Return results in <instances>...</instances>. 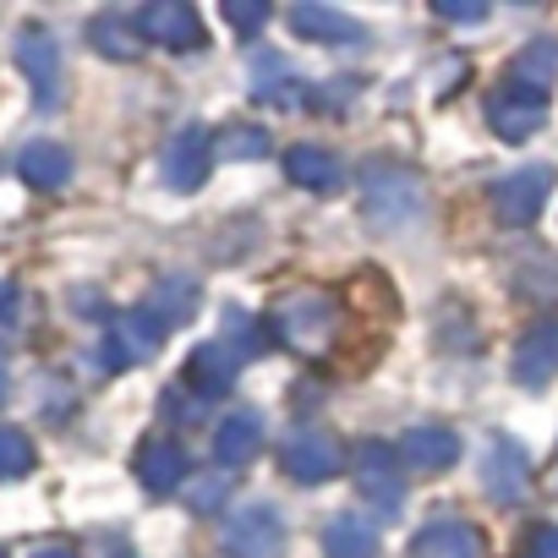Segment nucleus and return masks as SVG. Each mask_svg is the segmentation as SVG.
<instances>
[{
	"mask_svg": "<svg viewBox=\"0 0 558 558\" xmlns=\"http://www.w3.org/2000/svg\"><path fill=\"white\" fill-rule=\"evenodd\" d=\"M268 324H274L279 345H291L302 356H324L340 340V302L324 296V291H296V296H286V307Z\"/></svg>",
	"mask_w": 558,
	"mask_h": 558,
	"instance_id": "1",
	"label": "nucleus"
},
{
	"mask_svg": "<svg viewBox=\"0 0 558 558\" xmlns=\"http://www.w3.org/2000/svg\"><path fill=\"white\" fill-rule=\"evenodd\" d=\"M345 465H351V476H356V493H362L378 514H400V504H405V465H400L395 444L362 438Z\"/></svg>",
	"mask_w": 558,
	"mask_h": 558,
	"instance_id": "2",
	"label": "nucleus"
},
{
	"mask_svg": "<svg viewBox=\"0 0 558 558\" xmlns=\"http://www.w3.org/2000/svg\"><path fill=\"white\" fill-rule=\"evenodd\" d=\"M362 203H367V219L378 230L411 225L422 214V181L400 165H367L362 170Z\"/></svg>",
	"mask_w": 558,
	"mask_h": 558,
	"instance_id": "3",
	"label": "nucleus"
},
{
	"mask_svg": "<svg viewBox=\"0 0 558 558\" xmlns=\"http://www.w3.org/2000/svg\"><path fill=\"white\" fill-rule=\"evenodd\" d=\"M132 28L143 34V45H159V50H203L208 45V28L186 0H148V7H137Z\"/></svg>",
	"mask_w": 558,
	"mask_h": 558,
	"instance_id": "4",
	"label": "nucleus"
},
{
	"mask_svg": "<svg viewBox=\"0 0 558 558\" xmlns=\"http://www.w3.org/2000/svg\"><path fill=\"white\" fill-rule=\"evenodd\" d=\"M279 465H286V476L302 482V487H324V482H335V476L345 471V449H340L335 433L302 427V433H291V444H286V454H279Z\"/></svg>",
	"mask_w": 558,
	"mask_h": 558,
	"instance_id": "5",
	"label": "nucleus"
},
{
	"mask_svg": "<svg viewBox=\"0 0 558 558\" xmlns=\"http://www.w3.org/2000/svg\"><path fill=\"white\" fill-rule=\"evenodd\" d=\"M225 558H286V520L274 504H246L225 525Z\"/></svg>",
	"mask_w": 558,
	"mask_h": 558,
	"instance_id": "6",
	"label": "nucleus"
},
{
	"mask_svg": "<svg viewBox=\"0 0 558 558\" xmlns=\"http://www.w3.org/2000/svg\"><path fill=\"white\" fill-rule=\"evenodd\" d=\"M17 66L34 88V105L39 110H56L61 105V45L50 28H23L17 34Z\"/></svg>",
	"mask_w": 558,
	"mask_h": 558,
	"instance_id": "7",
	"label": "nucleus"
},
{
	"mask_svg": "<svg viewBox=\"0 0 558 558\" xmlns=\"http://www.w3.org/2000/svg\"><path fill=\"white\" fill-rule=\"evenodd\" d=\"M547 192H553V170H547V165H525V170L504 175V181L493 186V214H498V225H531V219L542 214Z\"/></svg>",
	"mask_w": 558,
	"mask_h": 558,
	"instance_id": "8",
	"label": "nucleus"
},
{
	"mask_svg": "<svg viewBox=\"0 0 558 558\" xmlns=\"http://www.w3.org/2000/svg\"><path fill=\"white\" fill-rule=\"evenodd\" d=\"M487 121H493V132H498L504 143H525V137H536L542 121H547V94H531V88L509 83V88H498V94L487 99Z\"/></svg>",
	"mask_w": 558,
	"mask_h": 558,
	"instance_id": "9",
	"label": "nucleus"
},
{
	"mask_svg": "<svg viewBox=\"0 0 558 558\" xmlns=\"http://www.w3.org/2000/svg\"><path fill=\"white\" fill-rule=\"evenodd\" d=\"M241 351L219 335V340H208V345H197L192 356H186V389L197 395V400H219V395H230V384H235V373H241Z\"/></svg>",
	"mask_w": 558,
	"mask_h": 558,
	"instance_id": "10",
	"label": "nucleus"
},
{
	"mask_svg": "<svg viewBox=\"0 0 558 558\" xmlns=\"http://www.w3.org/2000/svg\"><path fill=\"white\" fill-rule=\"evenodd\" d=\"M208 165H214V132L208 126H181L165 148V181L175 192H197L208 181Z\"/></svg>",
	"mask_w": 558,
	"mask_h": 558,
	"instance_id": "11",
	"label": "nucleus"
},
{
	"mask_svg": "<svg viewBox=\"0 0 558 558\" xmlns=\"http://www.w3.org/2000/svg\"><path fill=\"white\" fill-rule=\"evenodd\" d=\"M159 345H165V329L137 307V313H126V318L110 324V335H105V367H143V362L159 356Z\"/></svg>",
	"mask_w": 558,
	"mask_h": 558,
	"instance_id": "12",
	"label": "nucleus"
},
{
	"mask_svg": "<svg viewBox=\"0 0 558 558\" xmlns=\"http://www.w3.org/2000/svg\"><path fill=\"white\" fill-rule=\"evenodd\" d=\"M553 378H558V318H542L514 345V384L520 389H547Z\"/></svg>",
	"mask_w": 558,
	"mask_h": 558,
	"instance_id": "13",
	"label": "nucleus"
},
{
	"mask_svg": "<svg viewBox=\"0 0 558 558\" xmlns=\"http://www.w3.org/2000/svg\"><path fill=\"white\" fill-rule=\"evenodd\" d=\"M525 482H531V460L514 438H493L487 444V460H482V487L487 498L498 504H520L525 498Z\"/></svg>",
	"mask_w": 558,
	"mask_h": 558,
	"instance_id": "14",
	"label": "nucleus"
},
{
	"mask_svg": "<svg viewBox=\"0 0 558 558\" xmlns=\"http://www.w3.org/2000/svg\"><path fill=\"white\" fill-rule=\"evenodd\" d=\"M400 465L411 471H449L460 460V433L454 427H438V422H422V427H405L400 433Z\"/></svg>",
	"mask_w": 558,
	"mask_h": 558,
	"instance_id": "15",
	"label": "nucleus"
},
{
	"mask_svg": "<svg viewBox=\"0 0 558 558\" xmlns=\"http://www.w3.org/2000/svg\"><path fill=\"white\" fill-rule=\"evenodd\" d=\"M411 558H487V536L471 520H433L411 536Z\"/></svg>",
	"mask_w": 558,
	"mask_h": 558,
	"instance_id": "16",
	"label": "nucleus"
},
{
	"mask_svg": "<svg viewBox=\"0 0 558 558\" xmlns=\"http://www.w3.org/2000/svg\"><path fill=\"white\" fill-rule=\"evenodd\" d=\"M186 476H192V460H186V449H181L175 438H148V444L137 449V482H143L154 498L175 493Z\"/></svg>",
	"mask_w": 558,
	"mask_h": 558,
	"instance_id": "17",
	"label": "nucleus"
},
{
	"mask_svg": "<svg viewBox=\"0 0 558 558\" xmlns=\"http://www.w3.org/2000/svg\"><path fill=\"white\" fill-rule=\"evenodd\" d=\"M252 99L274 105V110H296V105H307V88H302V77L286 56L268 50L263 61H252Z\"/></svg>",
	"mask_w": 558,
	"mask_h": 558,
	"instance_id": "18",
	"label": "nucleus"
},
{
	"mask_svg": "<svg viewBox=\"0 0 558 558\" xmlns=\"http://www.w3.org/2000/svg\"><path fill=\"white\" fill-rule=\"evenodd\" d=\"M286 175H291L296 186L318 192V197H335V192L345 186V165H340L329 148H318V143H296V148H286Z\"/></svg>",
	"mask_w": 558,
	"mask_h": 558,
	"instance_id": "19",
	"label": "nucleus"
},
{
	"mask_svg": "<svg viewBox=\"0 0 558 558\" xmlns=\"http://www.w3.org/2000/svg\"><path fill=\"white\" fill-rule=\"evenodd\" d=\"M291 28L307 45H362L367 39V28L356 17H345L335 7H318V0H313V7H291Z\"/></svg>",
	"mask_w": 558,
	"mask_h": 558,
	"instance_id": "20",
	"label": "nucleus"
},
{
	"mask_svg": "<svg viewBox=\"0 0 558 558\" xmlns=\"http://www.w3.org/2000/svg\"><path fill=\"white\" fill-rule=\"evenodd\" d=\"M17 170H23V181L34 186V192H61L66 181H72V170H77V159H72V148L66 143H28L23 154H17Z\"/></svg>",
	"mask_w": 558,
	"mask_h": 558,
	"instance_id": "21",
	"label": "nucleus"
},
{
	"mask_svg": "<svg viewBox=\"0 0 558 558\" xmlns=\"http://www.w3.org/2000/svg\"><path fill=\"white\" fill-rule=\"evenodd\" d=\"M88 50L105 56V61L132 66V61L143 56V34L132 28V17H121V12H99V17H88Z\"/></svg>",
	"mask_w": 558,
	"mask_h": 558,
	"instance_id": "22",
	"label": "nucleus"
},
{
	"mask_svg": "<svg viewBox=\"0 0 558 558\" xmlns=\"http://www.w3.org/2000/svg\"><path fill=\"white\" fill-rule=\"evenodd\" d=\"M257 449H263V422H257L252 411H235V416L219 422V433H214V460H219L230 476H235Z\"/></svg>",
	"mask_w": 558,
	"mask_h": 558,
	"instance_id": "23",
	"label": "nucleus"
},
{
	"mask_svg": "<svg viewBox=\"0 0 558 558\" xmlns=\"http://www.w3.org/2000/svg\"><path fill=\"white\" fill-rule=\"evenodd\" d=\"M324 553L329 558H378V525L367 514H335L324 525Z\"/></svg>",
	"mask_w": 558,
	"mask_h": 558,
	"instance_id": "24",
	"label": "nucleus"
},
{
	"mask_svg": "<svg viewBox=\"0 0 558 558\" xmlns=\"http://www.w3.org/2000/svg\"><path fill=\"white\" fill-rule=\"evenodd\" d=\"M143 313H148V318L170 335L175 324H192V313H197V286H192V279H159Z\"/></svg>",
	"mask_w": 558,
	"mask_h": 558,
	"instance_id": "25",
	"label": "nucleus"
},
{
	"mask_svg": "<svg viewBox=\"0 0 558 558\" xmlns=\"http://www.w3.org/2000/svg\"><path fill=\"white\" fill-rule=\"evenodd\" d=\"M274 148L268 126H252V121H230L214 132V159L219 165H246V159H263Z\"/></svg>",
	"mask_w": 558,
	"mask_h": 558,
	"instance_id": "26",
	"label": "nucleus"
},
{
	"mask_svg": "<svg viewBox=\"0 0 558 558\" xmlns=\"http://www.w3.org/2000/svg\"><path fill=\"white\" fill-rule=\"evenodd\" d=\"M509 72H514L509 83H520V88H531V94H547L553 77H558V39H531V45L514 56Z\"/></svg>",
	"mask_w": 558,
	"mask_h": 558,
	"instance_id": "27",
	"label": "nucleus"
},
{
	"mask_svg": "<svg viewBox=\"0 0 558 558\" xmlns=\"http://www.w3.org/2000/svg\"><path fill=\"white\" fill-rule=\"evenodd\" d=\"M34 465H39L34 438H28L23 427H7V422H0V482H23Z\"/></svg>",
	"mask_w": 558,
	"mask_h": 558,
	"instance_id": "28",
	"label": "nucleus"
},
{
	"mask_svg": "<svg viewBox=\"0 0 558 558\" xmlns=\"http://www.w3.org/2000/svg\"><path fill=\"white\" fill-rule=\"evenodd\" d=\"M225 23L235 28V39H257L263 28H268V7H263V0H225Z\"/></svg>",
	"mask_w": 558,
	"mask_h": 558,
	"instance_id": "29",
	"label": "nucleus"
},
{
	"mask_svg": "<svg viewBox=\"0 0 558 558\" xmlns=\"http://www.w3.org/2000/svg\"><path fill=\"white\" fill-rule=\"evenodd\" d=\"M230 482H235L230 471H208L203 482H192V493H186V504H192L197 514H214V509H219V504L230 498Z\"/></svg>",
	"mask_w": 558,
	"mask_h": 558,
	"instance_id": "30",
	"label": "nucleus"
},
{
	"mask_svg": "<svg viewBox=\"0 0 558 558\" xmlns=\"http://www.w3.org/2000/svg\"><path fill=\"white\" fill-rule=\"evenodd\" d=\"M159 411L170 416V422H181V427H192V422H203V411H208V400H197L186 384L181 389H165V400H159Z\"/></svg>",
	"mask_w": 558,
	"mask_h": 558,
	"instance_id": "31",
	"label": "nucleus"
},
{
	"mask_svg": "<svg viewBox=\"0 0 558 558\" xmlns=\"http://www.w3.org/2000/svg\"><path fill=\"white\" fill-rule=\"evenodd\" d=\"M438 23H487V7L482 0H438Z\"/></svg>",
	"mask_w": 558,
	"mask_h": 558,
	"instance_id": "32",
	"label": "nucleus"
},
{
	"mask_svg": "<svg viewBox=\"0 0 558 558\" xmlns=\"http://www.w3.org/2000/svg\"><path fill=\"white\" fill-rule=\"evenodd\" d=\"M525 558H558V525H536L525 536Z\"/></svg>",
	"mask_w": 558,
	"mask_h": 558,
	"instance_id": "33",
	"label": "nucleus"
},
{
	"mask_svg": "<svg viewBox=\"0 0 558 558\" xmlns=\"http://www.w3.org/2000/svg\"><path fill=\"white\" fill-rule=\"evenodd\" d=\"M34 558H77V547H66V542H50V547H39Z\"/></svg>",
	"mask_w": 558,
	"mask_h": 558,
	"instance_id": "34",
	"label": "nucleus"
},
{
	"mask_svg": "<svg viewBox=\"0 0 558 558\" xmlns=\"http://www.w3.org/2000/svg\"><path fill=\"white\" fill-rule=\"evenodd\" d=\"M0 313H12V286H0Z\"/></svg>",
	"mask_w": 558,
	"mask_h": 558,
	"instance_id": "35",
	"label": "nucleus"
},
{
	"mask_svg": "<svg viewBox=\"0 0 558 558\" xmlns=\"http://www.w3.org/2000/svg\"><path fill=\"white\" fill-rule=\"evenodd\" d=\"M7 389H12V384H7V362H0V400H7Z\"/></svg>",
	"mask_w": 558,
	"mask_h": 558,
	"instance_id": "36",
	"label": "nucleus"
},
{
	"mask_svg": "<svg viewBox=\"0 0 558 558\" xmlns=\"http://www.w3.org/2000/svg\"><path fill=\"white\" fill-rule=\"evenodd\" d=\"M0 558H7V553H0Z\"/></svg>",
	"mask_w": 558,
	"mask_h": 558,
	"instance_id": "37",
	"label": "nucleus"
}]
</instances>
